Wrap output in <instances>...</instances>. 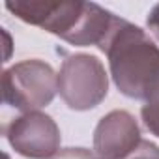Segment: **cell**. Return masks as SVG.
Returning <instances> with one entry per match:
<instances>
[{
	"instance_id": "7a4b0ae2",
	"label": "cell",
	"mask_w": 159,
	"mask_h": 159,
	"mask_svg": "<svg viewBox=\"0 0 159 159\" xmlns=\"http://www.w3.org/2000/svg\"><path fill=\"white\" fill-rule=\"evenodd\" d=\"M99 49L109 58L116 88L125 98L144 101L159 75V47L150 36L129 21L116 17Z\"/></svg>"
},
{
	"instance_id": "5b68a950",
	"label": "cell",
	"mask_w": 159,
	"mask_h": 159,
	"mask_svg": "<svg viewBox=\"0 0 159 159\" xmlns=\"http://www.w3.org/2000/svg\"><path fill=\"white\" fill-rule=\"evenodd\" d=\"M11 148L30 159H51L60 152V129L56 122L39 111L25 112L6 127Z\"/></svg>"
},
{
	"instance_id": "6da1fadb",
	"label": "cell",
	"mask_w": 159,
	"mask_h": 159,
	"mask_svg": "<svg viewBox=\"0 0 159 159\" xmlns=\"http://www.w3.org/2000/svg\"><path fill=\"white\" fill-rule=\"evenodd\" d=\"M6 10L77 47H99L116 19L99 4L81 0H11L6 2Z\"/></svg>"
},
{
	"instance_id": "52a82bcc",
	"label": "cell",
	"mask_w": 159,
	"mask_h": 159,
	"mask_svg": "<svg viewBox=\"0 0 159 159\" xmlns=\"http://www.w3.org/2000/svg\"><path fill=\"white\" fill-rule=\"evenodd\" d=\"M140 116H142V122L148 127V131L152 135L159 137V75L153 81V84L144 99V105L140 109Z\"/></svg>"
},
{
	"instance_id": "9c48e42d",
	"label": "cell",
	"mask_w": 159,
	"mask_h": 159,
	"mask_svg": "<svg viewBox=\"0 0 159 159\" xmlns=\"http://www.w3.org/2000/svg\"><path fill=\"white\" fill-rule=\"evenodd\" d=\"M94 153L86 148H67V150H62L58 152L54 157L51 159H90Z\"/></svg>"
},
{
	"instance_id": "8fae6325",
	"label": "cell",
	"mask_w": 159,
	"mask_h": 159,
	"mask_svg": "<svg viewBox=\"0 0 159 159\" xmlns=\"http://www.w3.org/2000/svg\"><path fill=\"white\" fill-rule=\"evenodd\" d=\"M90 159H103V157H96V155H92V157H90Z\"/></svg>"
},
{
	"instance_id": "3957f363",
	"label": "cell",
	"mask_w": 159,
	"mask_h": 159,
	"mask_svg": "<svg viewBox=\"0 0 159 159\" xmlns=\"http://www.w3.org/2000/svg\"><path fill=\"white\" fill-rule=\"evenodd\" d=\"M56 86L69 109L90 111L107 98L109 75L98 56L71 54L64 60L58 71Z\"/></svg>"
},
{
	"instance_id": "8992f818",
	"label": "cell",
	"mask_w": 159,
	"mask_h": 159,
	"mask_svg": "<svg viewBox=\"0 0 159 159\" xmlns=\"http://www.w3.org/2000/svg\"><path fill=\"white\" fill-rule=\"evenodd\" d=\"M140 129L127 111H111L94 131V150L103 159H125L140 144Z\"/></svg>"
},
{
	"instance_id": "ba28073f",
	"label": "cell",
	"mask_w": 159,
	"mask_h": 159,
	"mask_svg": "<svg viewBox=\"0 0 159 159\" xmlns=\"http://www.w3.org/2000/svg\"><path fill=\"white\" fill-rule=\"evenodd\" d=\"M125 159H159V146L150 140H140V144Z\"/></svg>"
},
{
	"instance_id": "30bf717a",
	"label": "cell",
	"mask_w": 159,
	"mask_h": 159,
	"mask_svg": "<svg viewBox=\"0 0 159 159\" xmlns=\"http://www.w3.org/2000/svg\"><path fill=\"white\" fill-rule=\"evenodd\" d=\"M146 25L150 28V32L153 34V38L159 41V4H155L150 13H148V19H146Z\"/></svg>"
},
{
	"instance_id": "277c9868",
	"label": "cell",
	"mask_w": 159,
	"mask_h": 159,
	"mask_svg": "<svg viewBox=\"0 0 159 159\" xmlns=\"http://www.w3.org/2000/svg\"><path fill=\"white\" fill-rule=\"evenodd\" d=\"M56 77L47 62L38 58L23 60L2 73V99L6 105L23 111V114L47 107L58 92Z\"/></svg>"
}]
</instances>
